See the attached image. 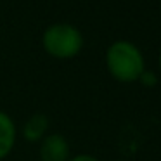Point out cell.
Instances as JSON below:
<instances>
[{
	"label": "cell",
	"mask_w": 161,
	"mask_h": 161,
	"mask_svg": "<svg viewBox=\"0 0 161 161\" xmlns=\"http://www.w3.org/2000/svg\"><path fill=\"white\" fill-rule=\"evenodd\" d=\"M106 69L119 83H135L146 71V59L139 47L130 40H114L104 54Z\"/></svg>",
	"instance_id": "6da1fadb"
},
{
	"label": "cell",
	"mask_w": 161,
	"mask_h": 161,
	"mask_svg": "<svg viewBox=\"0 0 161 161\" xmlns=\"http://www.w3.org/2000/svg\"><path fill=\"white\" fill-rule=\"evenodd\" d=\"M38 144L40 161H68L71 158V146L63 133H47Z\"/></svg>",
	"instance_id": "3957f363"
},
{
	"label": "cell",
	"mask_w": 161,
	"mask_h": 161,
	"mask_svg": "<svg viewBox=\"0 0 161 161\" xmlns=\"http://www.w3.org/2000/svg\"><path fill=\"white\" fill-rule=\"evenodd\" d=\"M42 49L54 59H73L83 50V33L71 23H52L42 33Z\"/></svg>",
	"instance_id": "7a4b0ae2"
},
{
	"label": "cell",
	"mask_w": 161,
	"mask_h": 161,
	"mask_svg": "<svg viewBox=\"0 0 161 161\" xmlns=\"http://www.w3.org/2000/svg\"><path fill=\"white\" fill-rule=\"evenodd\" d=\"M18 142V126L9 113L0 109V161L11 156Z\"/></svg>",
	"instance_id": "277c9868"
},
{
	"label": "cell",
	"mask_w": 161,
	"mask_h": 161,
	"mask_svg": "<svg viewBox=\"0 0 161 161\" xmlns=\"http://www.w3.org/2000/svg\"><path fill=\"white\" fill-rule=\"evenodd\" d=\"M68 161H101L97 156H94V154H87V153H80V154H75V156H71Z\"/></svg>",
	"instance_id": "52a82bcc"
},
{
	"label": "cell",
	"mask_w": 161,
	"mask_h": 161,
	"mask_svg": "<svg viewBox=\"0 0 161 161\" xmlns=\"http://www.w3.org/2000/svg\"><path fill=\"white\" fill-rule=\"evenodd\" d=\"M139 81L144 85V87H154V85L158 83V76H156V73H153V71H147V69H146L142 75H140Z\"/></svg>",
	"instance_id": "8992f818"
},
{
	"label": "cell",
	"mask_w": 161,
	"mask_h": 161,
	"mask_svg": "<svg viewBox=\"0 0 161 161\" xmlns=\"http://www.w3.org/2000/svg\"><path fill=\"white\" fill-rule=\"evenodd\" d=\"M49 116L43 113H35L25 121L21 128V135L26 142H40L49 133Z\"/></svg>",
	"instance_id": "5b68a950"
},
{
	"label": "cell",
	"mask_w": 161,
	"mask_h": 161,
	"mask_svg": "<svg viewBox=\"0 0 161 161\" xmlns=\"http://www.w3.org/2000/svg\"><path fill=\"white\" fill-rule=\"evenodd\" d=\"M158 66H159V71H161V50H159V54H158Z\"/></svg>",
	"instance_id": "ba28073f"
},
{
	"label": "cell",
	"mask_w": 161,
	"mask_h": 161,
	"mask_svg": "<svg viewBox=\"0 0 161 161\" xmlns=\"http://www.w3.org/2000/svg\"><path fill=\"white\" fill-rule=\"evenodd\" d=\"M118 161H121V159H118Z\"/></svg>",
	"instance_id": "9c48e42d"
}]
</instances>
